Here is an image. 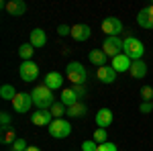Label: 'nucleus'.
<instances>
[{
    "instance_id": "1",
    "label": "nucleus",
    "mask_w": 153,
    "mask_h": 151,
    "mask_svg": "<svg viewBox=\"0 0 153 151\" xmlns=\"http://www.w3.org/2000/svg\"><path fill=\"white\" fill-rule=\"evenodd\" d=\"M31 98H33V104H35L39 110H49L51 106L55 104V100H53V90H49L45 84L35 86L33 92H31Z\"/></svg>"
},
{
    "instance_id": "2",
    "label": "nucleus",
    "mask_w": 153,
    "mask_h": 151,
    "mask_svg": "<svg viewBox=\"0 0 153 151\" xmlns=\"http://www.w3.org/2000/svg\"><path fill=\"white\" fill-rule=\"evenodd\" d=\"M123 53H125L127 57H131L133 61H137V59L143 57V53H145V45H143L137 37L129 35L127 39H123Z\"/></svg>"
},
{
    "instance_id": "3",
    "label": "nucleus",
    "mask_w": 153,
    "mask_h": 151,
    "mask_svg": "<svg viewBox=\"0 0 153 151\" xmlns=\"http://www.w3.org/2000/svg\"><path fill=\"white\" fill-rule=\"evenodd\" d=\"M65 76H68V80H70L74 86H84V82L88 78L86 68H84L80 61H70V63L65 65Z\"/></svg>"
},
{
    "instance_id": "4",
    "label": "nucleus",
    "mask_w": 153,
    "mask_h": 151,
    "mask_svg": "<svg viewBox=\"0 0 153 151\" xmlns=\"http://www.w3.org/2000/svg\"><path fill=\"white\" fill-rule=\"evenodd\" d=\"M47 129L53 139H65V137H70V133H71V125L65 118H53V123Z\"/></svg>"
},
{
    "instance_id": "5",
    "label": "nucleus",
    "mask_w": 153,
    "mask_h": 151,
    "mask_svg": "<svg viewBox=\"0 0 153 151\" xmlns=\"http://www.w3.org/2000/svg\"><path fill=\"white\" fill-rule=\"evenodd\" d=\"M19 76H21L23 82H35L39 78V65H37L33 59L31 61H23L19 65Z\"/></svg>"
},
{
    "instance_id": "6",
    "label": "nucleus",
    "mask_w": 153,
    "mask_h": 151,
    "mask_svg": "<svg viewBox=\"0 0 153 151\" xmlns=\"http://www.w3.org/2000/svg\"><path fill=\"white\" fill-rule=\"evenodd\" d=\"M102 51H104L108 57H117L123 53V39L120 37H106L104 43H102Z\"/></svg>"
},
{
    "instance_id": "7",
    "label": "nucleus",
    "mask_w": 153,
    "mask_h": 151,
    "mask_svg": "<svg viewBox=\"0 0 153 151\" xmlns=\"http://www.w3.org/2000/svg\"><path fill=\"white\" fill-rule=\"evenodd\" d=\"M31 106H33V98H31V94H27V92H19L14 96V100H12V108H14V112H19V115L29 112Z\"/></svg>"
},
{
    "instance_id": "8",
    "label": "nucleus",
    "mask_w": 153,
    "mask_h": 151,
    "mask_svg": "<svg viewBox=\"0 0 153 151\" xmlns=\"http://www.w3.org/2000/svg\"><path fill=\"white\" fill-rule=\"evenodd\" d=\"M100 27H102V33H106V37H118V33L123 31V23L117 16H106Z\"/></svg>"
},
{
    "instance_id": "9",
    "label": "nucleus",
    "mask_w": 153,
    "mask_h": 151,
    "mask_svg": "<svg viewBox=\"0 0 153 151\" xmlns=\"http://www.w3.org/2000/svg\"><path fill=\"white\" fill-rule=\"evenodd\" d=\"M2 8L12 14V16H23L27 12V2L25 0H10V2H2Z\"/></svg>"
},
{
    "instance_id": "10",
    "label": "nucleus",
    "mask_w": 153,
    "mask_h": 151,
    "mask_svg": "<svg viewBox=\"0 0 153 151\" xmlns=\"http://www.w3.org/2000/svg\"><path fill=\"white\" fill-rule=\"evenodd\" d=\"M31 123L35 127H49L53 123V115H51V110H37L31 115Z\"/></svg>"
},
{
    "instance_id": "11",
    "label": "nucleus",
    "mask_w": 153,
    "mask_h": 151,
    "mask_svg": "<svg viewBox=\"0 0 153 151\" xmlns=\"http://www.w3.org/2000/svg\"><path fill=\"white\" fill-rule=\"evenodd\" d=\"M94 121H96V125H98V129H106V127H110V125H112L114 115H112V110H110V108H100V110L94 115Z\"/></svg>"
},
{
    "instance_id": "12",
    "label": "nucleus",
    "mask_w": 153,
    "mask_h": 151,
    "mask_svg": "<svg viewBox=\"0 0 153 151\" xmlns=\"http://www.w3.org/2000/svg\"><path fill=\"white\" fill-rule=\"evenodd\" d=\"M110 65H112V70L117 71V74H120V71H129L131 65H133V59L127 57L125 53H120V55H117V57L110 59Z\"/></svg>"
},
{
    "instance_id": "13",
    "label": "nucleus",
    "mask_w": 153,
    "mask_h": 151,
    "mask_svg": "<svg viewBox=\"0 0 153 151\" xmlns=\"http://www.w3.org/2000/svg\"><path fill=\"white\" fill-rule=\"evenodd\" d=\"M96 78L102 84H112V82H117V71L112 70V65H102L96 71Z\"/></svg>"
},
{
    "instance_id": "14",
    "label": "nucleus",
    "mask_w": 153,
    "mask_h": 151,
    "mask_svg": "<svg viewBox=\"0 0 153 151\" xmlns=\"http://www.w3.org/2000/svg\"><path fill=\"white\" fill-rule=\"evenodd\" d=\"M90 35H92V29H90L88 25L78 23V25H74V27H71V37H74L76 41H88Z\"/></svg>"
},
{
    "instance_id": "15",
    "label": "nucleus",
    "mask_w": 153,
    "mask_h": 151,
    "mask_svg": "<svg viewBox=\"0 0 153 151\" xmlns=\"http://www.w3.org/2000/svg\"><path fill=\"white\" fill-rule=\"evenodd\" d=\"M29 43L35 47V49L45 47L47 45V35H45V31H43V29H33L31 35H29Z\"/></svg>"
},
{
    "instance_id": "16",
    "label": "nucleus",
    "mask_w": 153,
    "mask_h": 151,
    "mask_svg": "<svg viewBox=\"0 0 153 151\" xmlns=\"http://www.w3.org/2000/svg\"><path fill=\"white\" fill-rule=\"evenodd\" d=\"M129 74H131V78H135V80H143V78L147 76V65H145V61H143V59L133 61Z\"/></svg>"
},
{
    "instance_id": "17",
    "label": "nucleus",
    "mask_w": 153,
    "mask_h": 151,
    "mask_svg": "<svg viewBox=\"0 0 153 151\" xmlns=\"http://www.w3.org/2000/svg\"><path fill=\"white\" fill-rule=\"evenodd\" d=\"M59 102L70 108V106L78 104V102H80V98H78V94H76L74 88H63V90H61V100H59Z\"/></svg>"
},
{
    "instance_id": "18",
    "label": "nucleus",
    "mask_w": 153,
    "mask_h": 151,
    "mask_svg": "<svg viewBox=\"0 0 153 151\" xmlns=\"http://www.w3.org/2000/svg\"><path fill=\"white\" fill-rule=\"evenodd\" d=\"M61 84H63V76L59 71H49L45 76V86L49 90H57V88H61Z\"/></svg>"
},
{
    "instance_id": "19",
    "label": "nucleus",
    "mask_w": 153,
    "mask_h": 151,
    "mask_svg": "<svg viewBox=\"0 0 153 151\" xmlns=\"http://www.w3.org/2000/svg\"><path fill=\"white\" fill-rule=\"evenodd\" d=\"M88 59H90V63H94V65H98V68H102V65H106L108 55H106L102 49H92V51L88 53Z\"/></svg>"
},
{
    "instance_id": "20",
    "label": "nucleus",
    "mask_w": 153,
    "mask_h": 151,
    "mask_svg": "<svg viewBox=\"0 0 153 151\" xmlns=\"http://www.w3.org/2000/svg\"><path fill=\"white\" fill-rule=\"evenodd\" d=\"M2 135H0V141H2V145H14V141H16V131H14V127H2V131H0Z\"/></svg>"
},
{
    "instance_id": "21",
    "label": "nucleus",
    "mask_w": 153,
    "mask_h": 151,
    "mask_svg": "<svg viewBox=\"0 0 153 151\" xmlns=\"http://www.w3.org/2000/svg\"><path fill=\"white\" fill-rule=\"evenodd\" d=\"M16 94L19 92L14 90L12 84H2V86H0V98H4V100H14Z\"/></svg>"
},
{
    "instance_id": "22",
    "label": "nucleus",
    "mask_w": 153,
    "mask_h": 151,
    "mask_svg": "<svg viewBox=\"0 0 153 151\" xmlns=\"http://www.w3.org/2000/svg\"><path fill=\"white\" fill-rule=\"evenodd\" d=\"M86 106L82 104V102H78V104H74L68 108V116H71V118H82V116H86Z\"/></svg>"
},
{
    "instance_id": "23",
    "label": "nucleus",
    "mask_w": 153,
    "mask_h": 151,
    "mask_svg": "<svg viewBox=\"0 0 153 151\" xmlns=\"http://www.w3.org/2000/svg\"><path fill=\"white\" fill-rule=\"evenodd\" d=\"M33 53H35V47L31 45V43H23V45L19 47V55L23 57V61H31Z\"/></svg>"
},
{
    "instance_id": "24",
    "label": "nucleus",
    "mask_w": 153,
    "mask_h": 151,
    "mask_svg": "<svg viewBox=\"0 0 153 151\" xmlns=\"http://www.w3.org/2000/svg\"><path fill=\"white\" fill-rule=\"evenodd\" d=\"M137 23H139V27H143V29H151V25H149V12H147V6L139 10V14H137Z\"/></svg>"
},
{
    "instance_id": "25",
    "label": "nucleus",
    "mask_w": 153,
    "mask_h": 151,
    "mask_svg": "<svg viewBox=\"0 0 153 151\" xmlns=\"http://www.w3.org/2000/svg\"><path fill=\"white\" fill-rule=\"evenodd\" d=\"M51 110V115H53V118H63V115H68V106L61 104V102H55V104L49 108Z\"/></svg>"
},
{
    "instance_id": "26",
    "label": "nucleus",
    "mask_w": 153,
    "mask_h": 151,
    "mask_svg": "<svg viewBox=\"0 0 153 151\" xmlns=\"http://www.w3.org/2000/svg\"><path fill=\"white\" fill-rule=\"evenodd\" d=\"M94 141L98 143V145H102V143L108 141V133H106V129H96V131H94Z\"/></svg>"
},
{
    "instance_id": "27",
    "label": "nucleus",
    "mask_w": 153,
    "mask_h": 151,
    "mask_svg": "<svg viewBox=\"0 0 153 151\" xmlns=\"http://www.w3.org/2000/svg\"><path fill=\"white\" fill-rule=\"evenodd\" d=\"M141 98H143V102H153V88L151 86H143L141 88Z\"/></svg>"
},
{
    "instance_id": "28",
    "label": "nucleus",
    "mask_w": 153,
    "mask_h": 151,
    "mask_svg": "<svg viewBox=\"0 0 153 151\" xmlns=\"http://www.w3.org/2000/svg\"><path fill=\"white\" fill-rule=\"evenodd\" d=\"M98 149V143H96V141H84L82 143V151H96Z\"/></svg>"
},
{
    "instance_id": "29",
    "label": "nucleus",
    "mask_w": 153,
    "mask_h": 151,
    "mask_svg": "<svg viewBox=\"0 0 153 151\" xmlns=\"http://www.w3.org/2000/svg\"><path fill=\"white\" fill-rule=\"evenodd\" d=\"M96 151H117V145L110 143V141H106V143H102V145H98Z\"/></svg>"
},
{
    "instance_id": "30",
    "label": "nucleus",
    "mask_w": 153,
    "mask_h": 151,
    "mask_svg": "<svg viewBox=\"0 0 153 151\" xmlns=\"http://www.w3.org/2000/svg\"><path fill=\"white\" fill-rule=\"evenodd\" d=\"M12 149L14 151H27V141L25 139H16L14 145H12Z\"/></svg>"
},
{
    "instance_id": "31",
    "label": "nucleus",
    "mask_w": 153,
    "mask_h": 151,
    "mask_svg": "<svg viewBox=\"0 0 153 151\" xmlns=\"http://www.w3.org/2000/svg\"><path fill=\"white\" fill-rule=\"evenodd\" d=\"M57 35L59 37L71 35V27H68V25H59V27H57Z\"/></svg>"
},
{
    "instance_id": "32",
    "label": "nucleus",
    "mask_w": 153,
    "mask_h": 151,
    "mask_svg": "<svg viewBox=\"0 0 153 151\" xmlns=\"http://www.w3.org/2000/svg\"><path fill=\"white\" fill-rule=\"evenodd\" d=\"M0 125L2 127H10V115L8 112H0Z\"/></svg>"
},
{
    "instance_id": "33",
    "label": "nucleus",
    "mask_w": 153,
    "mask_h": 151,
    "mask_svg": "<svg viewBox=\"0 0 153 151\" xmlns=\"http://www.w3.org/2000/svg\"><path fill=\"white\" fill-rule=\"evenodd\" d=\"M139 110H141L143 115H147V112H153V104H151V102H141V104H139Z\"/></svg>"
},
{
    "instance_id": "34",
    "label": "nucleus",
    "mask_w": 153,
    "mask_h": 151,
    "mask_svg": "<svg viewBox=\"0 0 153 151\" xmlns=\"http://www.w3.org/2000/svg\"><path fill=\"white\" fill-rule=\"evenodd\" d=\"M71 88L76 90V94H78V98H82L84 94H86V88H84V86H71Z\"/></svg>"
},
{
    "instance_id": "35",
    "label": "nucleus",
    "mask_w": 153,
    "mask_h": 151,
    "mask_svg": "<svg viewBox=\"0 0 153 151\" xmlns=\"http://www.w3.org/2000/svg\"><path fill=\"white\" fill-rule=\"evenodd\" d=\"M147 12H149V25H151V29H153V4L147 6Z\"/></svg>"
},
{
    "instance_id": "36",
    "label": "nucleus",
    "mask_w": 153,
    "mask_h": 151,
    "mask_svg": "<svg viewBox=\"0 0 153 151\" xmlns=\"http://www.w3.org/2000/svg\"><path fill=\"white\" fill-rule=\"evenodd\" d=\"M27 151H41V149H39V147H35V145H29V147H27Z\"/></svg>"
},
{
    "instance_id": "37",
    "label": "nucleus",
    "mask_w": 153,
    "mask_h": 151,
    "mask_svg": "<svg viewBox=\"0 0 153 151\" xmlns=\"http://www.w3.org/2000/svg\"><path fill=\"white\" fill-rule=\"evenodd\" d=\"M12 151H14V149H12Z\"/></svg>"
},
{
    "instance_id": "38",
    "label": "nucleus",
    "mask_w": 153,
    "mask_h": 151,
    "mask_svg": "<svg viewBox=\"0 0 153 151\" xmlns=\"http://www.w3.org/2000/svg\"><path fill=\"white\" fill-rule=\"evenodd\" d=\"M151 104H153V102H151Z\"/></svg>"
}]
</instances>
